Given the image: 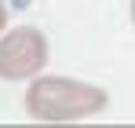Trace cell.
I'll list each match as a JSON object with an SVG mask.
<instances>
[{"mask_svg": "<svg viewBox=\"0 0 135 128\" xmlns=\"http://www.w3.org/2000/svg\"><path fill=\"white\" fill-rule=\"evenodd\" d=\"M7 26V7H4V0H0V29Z\"/></svg>", "mask_w": 135, "mask_h": 128, "instance_id": "cell-3", "label": "cell"}, {"mask_svg": "<svg viewBox=\"0 0 135 128\" xmlns=\"http://www.w3.org/2000/svg\"><path fill=\"white\" fill-rule=\"evenodd\" d=\"M47 37L33 26H18L0 40V81H29L47 62Z\"/></svg>", "mask_w": 135, "mask_h": 128, "instance_id": "cell-2", "label": "cell"}, {"mask_svg": "<svg viewBox=\"0 0 135 128\" xmlns=\"http://www.w3.org/2000/svg\"><path fill=\"white\" fill-rule=\"evenodd\" d=\"M26 110L37 121L66 125V121H80L106 110V92L73 77H37L26 92Z\"/></svg>", "mask_w": 135, "mask_h": 128, "instance_id": "cell-1", "label": "cell"}, {"mask_svg": "<svg viewBox=\"0 0 135 128\" xmlns=\"http://www.w3.org/2000/svg\"><path fill=\"white\" fill-rule=\"evenodd\" d=\"M132 22H135V0H132Z\"/></svg>", "mask_w": 135, "mask_h": 128, "instance_id": "cell-4", "label": "cell"}]
</instances>
